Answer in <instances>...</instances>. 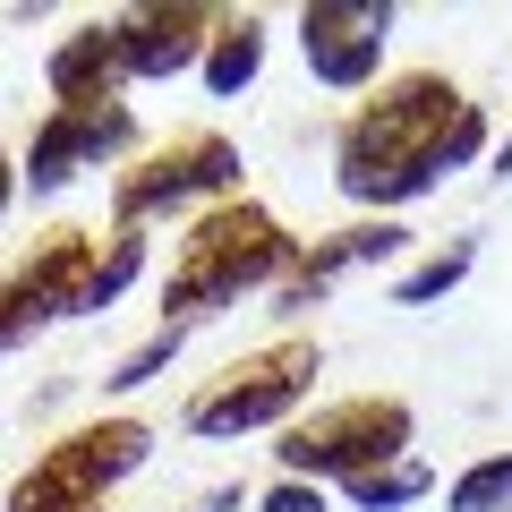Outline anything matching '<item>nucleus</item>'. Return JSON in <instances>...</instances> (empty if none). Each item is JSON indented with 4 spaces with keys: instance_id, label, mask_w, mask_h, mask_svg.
Instances as JSON below:
<instances>
[{
    "instance_id": "nucleus-18",
    "label": "nucleus",
    "mask_w": 512,
    "mask_h": 512,
    "mask_svg": "<svg viewBox=\"0 0 512 512\" xmlns=\"http://www.w3.org/2000/svg\"><path fill=\"white\" fill-rule=\"evenodd\" d=\"M265 512H325V487H308V478H282V487L265 495Z\"/></svg>"
},
{
    "instance_id": "nucleus-21",
    "label": "nucleus",
    "mask_w": 512,
    "mask_h": 512,
    "mask_svg": "<svg viewBox=\"0 0 512 512\" xmlns=\"http://www.w3.org/2000/svg\"><path fill=\"white\" fill-rule=\"evenodd\" d=\"M495 171H504V180H512V137H504V146H495Z\"/></svg>"
},
{
    "instance_id": "nucleus-16",
    "label": "nucleus",
    "mask_w": 512,
    "mask_h": 512,
    "mask_svg": "<svg viewBox=\"0 0 512 512\" xmlns=\"http://www.w3.org/2000/svg\"><path fill=\"white\" fill-rule=\"evenodd\" d=\"M427 487H436V478H427L419 461H393V470L359 478V487H350V504H359V512H402V504H419Z\"/></svg>"
},
{
    "instance_id": "nucleus-8",
    "label": "nucleus",
    "mask_w": 512,
    "mask_h": 512,
    "mask_svg": "<svg viewBox=\"0 0 512 512\" xmlns=\"http://www.w3.org/2000/svg\"><path fill=\"white\" fill-rule=\"evenodd\" d=\"M128 146H137V111L128 103H52L43 128H35V146H26V163H18V188L60 197L77 171L111 163V154H128Z\"/></svg>"
},
{
    "instance_id": "nucleus-3",
    "label": "nucleus",
    "mask_w": 512,
    "mask_h": 512,
    "mask_svg": "<svg viewBox=\"0 0 512 512\" xmlns=\"http://www.w3.org/2000/svg\"><path fill=\"white\" fill-rule=\"evenodd\" d=\"M291 256H299L291 231H282L265 205H248V197L197 214L188 239H180V256H171V282H163V333L205 325V316L239 308L248 291H274V282L291 274Z\"/></svg>"
},
{
    "instance_id": "nucleus-19",
    "label": "nucleus",
    "mask_w": 512,
    "mask_h": 512,
    "mask_svg": "<svg viewBox=\"0 0 512 512\" xmlns=\"http://www.w3.org/2000/svg\"><path fill=\"white\" fill-rule=\"evenodd\" d=\"M188 512H239V487H214V495H197Z\"/></svg>"
},
{
    "instance_id": "nucleus-17",
    "label": "nucleus",
    "mask_w": 512,
    "mask_h": 512,
    "mask_svg": "<svg viewBox=\"0 0 512 512\" xmlns=\"http://www.w3.org/2000/svg\"><path fill=\"white\" fill-rule=\"evenodd\" d=\"M171 359H180V333H154V342H137V350H128V359L111 367L103 384H111V393H137V384H154Z\"/></svg>"
},
{
    "instance_id": "nucleus-2",
    "label": "nucleus",
    "mask_w": 512,
    "mask_h": 512,
    "mask_svg": "<svg viewBox=\"0 0 512 512\" xmlns=\"http://www.w3.org/2000/svg\"><path fill=\"white\" fill-rule=\"evenodd\" d=\"M137 274H146V231H52L35 256L0 274V359L69 316H103Z\"/></svg>"
},
{
    "instance_id": "nucleus-15",
    "label": "nucleus",
    "mask_w": 512,
    "mask_h": 512,
    "mask_svg": "<svg viewBox=\"0 0 512 512\" xmlns=\"http://www.w3.org/2000/svg\"><path fill=\"white\" fill-rule=\"evenodd\" d=\"M444 512H512V453H487L444 487Z\"/></svg>"
},
{
    "instance_id": "nucleus-10",
    "label": "nucleus",
    "mask_w": 512,
    "mask_h": 512,
    "mask_svg": "<svg viewBox=\"0 0 512 512\" xmlns=\"http://www.w3.org/2000/svg\"><path fill=\"white\" fill-rule=\"evenodd\" d=\"M402 248H410V231H402V222H350V231H325V239H308V248L291 256V274L274 282V316L291 325V316L325 308L342 274H359V265H393Z\"/></svg>"
},
{
    "instance_id": "nucleus-20",
    "label": "nucleus",
    "mask_w": 512,
    "mask_h": 512,
    "mask_svg": "<svg viewBox=\"0 0 512 512\" xmlns=\"http://www.w3.org/2000/svg\"><path fill=\"white\" fill-rule=\"evenodd\" d=\"M9 197H18V163H9V146H0V214H9Z\"/></svg>"
},
{
    "instance_id": "nucleus-14",
    "label": "nucleus",
    "mask_w": 512,
    "mask_h": 512,
    "mask_svg": "<svg viewBox=\"0 0 512 512\" xmlns=\"http://www.w3.org/2000/svg\"><path fill=\"white\" fill-rule=\"evenodd\" d=\"M470 265H478V239H444L436 256H419V265L393 282V308H427V299L461 291V282H470Z\"/></svg>"
},
{
    "instance_id": "nucleus-6",
    "label": "nucleus",
    "mask_w": 512,
    "mask_h": 512,
    "mask_svg": "<svg viewBox=\"0 0 512 512\" xmlns=\"http://www.w3.org/2000/svg\"><path fill=\"white\" fill-rule=\"evenodd\" d=\"M231 197H239V146L197 128V137H171L163 154H146V163H128L111 180V231H146V222L197 214V205L214 214Z\"/></svg>"
},
{
    "instance_id": "nucleus-7",
    "label": "nucleus",
    "mask_w": 512,
    "mask_h": 512,
    "mask_svg": "<svg viewBox=\"0 0 512 512\" xmlns=\"http://www.w3.org/2000/svg\"><path fill=\"white\" fill-rule=\"evenodd\" d=\"M316 367H325V350L299 342V333L291 342L248 350V359H231L197 402H188V436H256V427H282L299 402H308Z\"/></svg>"
},
{
    "instance_id": "nucleus-13",
    "label": "nucleus",
    "mask_w": 512,
    "mask_h": 512,
    "mask_svg": "<svg viewBox=\"0 0 512 512\" xmlns=\"http://www.w3.org/2000/svg\"><path fill=\"white\" fill-rule=\"evenodd\" d=\"M256 69H265V18L256 9H222L214 18V43H205V94L214 103H231V94H248L256 86Z\"/></svg>"
},
{
    "instance_id": "nucleus-9",
    "label": "nucleus",
    "mask_w": 512,
    "mask_h": 512,
    "mask_svg": "<svg viewBox=\"0 0 512 512\" xmlns=\"http://www.w3.org/2000/svg\"><path fill=\"white\" fill-rule=\"evenodd\" d=\"M384 43H393V0H308L299 9V52L333 94L376 86Z\"/></svg>"
},
{
    "instance_id": "nucleus-4",
    "label": "nucleus",
    "mask_w": 512,
    "mask_h": 512,
    "mask_svg": "<svg viewBox=\"0 0 512 512\" xmlns=\"http://www.w3.org/2000/svg\"><path fill=\"white\" fill-rule=\"evenodd\" d=\"M410 436H419V419H410L402 393H359V402H333V410H316V419H299L274 453H282V478L359 487V478L410 461Z\"/></svg>"
},
{
    "instance_id": "nucleus-1",
    "label": "nucleus",
    "mask_w": 512,
    "mask_h": 512,
    "mask_svg": "<svg viewBox=\"0 0 512 512\" xmlns=\"http://www.w3.org/2000/svg\"><path fill=\"white\" fill-rule=\"evenodd\" d=\"M487 154V111L436 69L384 77L333 137V188L350 205H367L376 222H393V205L436 197L453 171H470Z\"/></svg>"
},
{
    "instance_id": "nucleus-5",
    "label": "nucleus",
    "mask_w": 512,
    "mask_h": 512,
    "mask_svg": "<svg viewBox=\"0 0 512 512\" xmlns=\"http://www.w3.org/2000/svg\"><path fill=\"white\" fill-rule=\"evenodd\" d=\"M154 453V427L146 419H94L77 436H60L35 470L9 487L0 512H103V495L120 487L128 470H146Z\"/></svg>"
},
{
    "instance_id": "nucleus-11",
    "label": "nucleus",
    "mask_w": 512,
    "mask_h": 512,
    "mask_svg": "<svg viewBox=\"0 0 512 512\" xmlns=\"http://www.w3.org/2000/svg\"><path fill=\"white\" fill-rule=\"evenodd\" d=\"M214 18H222V9H197V0H154V9H128V18H120L128 77H137V86H171V77L205 69Z\"/></svg>"
},
{
    "instance_id": "nucleus-12",
    "label": "nucleus",
    "mask_w": 512,
    "mask_h": 512,
    "mask_svg": "<svg viewBox=\"0 0 512 512\" xmlns=\"http://www.w3.org/2000/svg\"><path fill=\"white\" fill-rule=\"evenodd\" d=\"M43 86H52V103H120V86H128L120 18H86L77 35H60L52 60H43Z\"/></svg>"
}]
</instances>
